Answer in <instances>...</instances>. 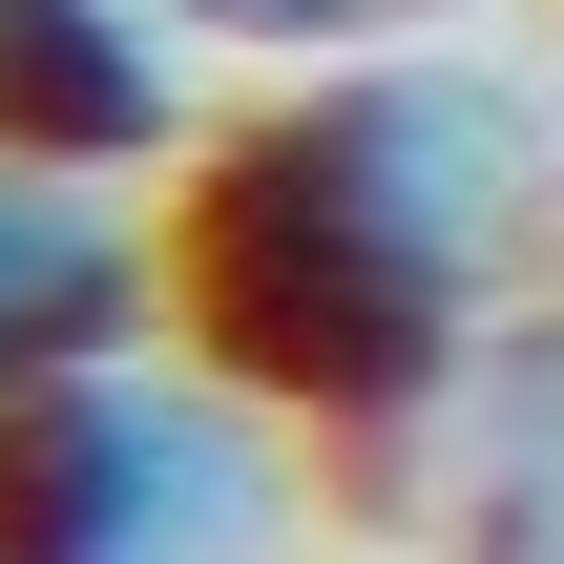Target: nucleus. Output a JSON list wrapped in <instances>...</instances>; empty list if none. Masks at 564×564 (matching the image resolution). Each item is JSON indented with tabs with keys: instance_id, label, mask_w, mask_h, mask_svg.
I'll use <instances>...</instances> for the list:
<instances>
[{
	"instance_id": "7ed1b4c3",
	"label": "nucleus",
	"mask_w": 564,
	"mask_h": 564,
	"mask_svg": "<svg viewBox=\"0 0 564 564\" xmlns=\"http://www.w3.org/2000/svg\"><path fill=\"white\" fill-rule=\"evenodd\" d=\"M0 147L21 167H188V21L167 0H0Z\"/></svg>"
},
{
	"instance_id": "f03ea898",
	"label": "nucleus",
	"mask_w": 564,
	"mask_h": 564,
	"mask_svg": "<svg viewBox=\"0 0 564 564\" xmlns=\"http://www.w3.org/2000/svg\"><path fill=\"white\" fill-rule=\"evenodd\" d=\"M0 564H293V460L251 377L84 356L0 398Z\"/></svg>"
},
{
	"instance_id": "39448f33",
	"label": "nucleus",
	"mask_w": 564,
	"mask_h": 564,
	"mask_svg": "<svg viewBox=\"0 0 564 564\" xmlns=\"http://www.w3.org/2000/svg\"><path fill=\"white\" fill-rule=\"evenodd\" d=\"M188 42H230V63H377V42H419L440 0H167Z\"/></svg>"
},
{
	"instance_id": "423d86ee",
	"label": "nucleus",
	"mask_w": 564,
	"mask_h": 564,
	"mask_svg": "<svg viewBox=\"0 0 564 564\" xmlns=\"http://www.w3.org/2000/svg\"><path fill=\"white\" fill-rule=\"evenodd\" d=\"M481 564H564V523H502V544H481Z\"/></svg>"
},
{
	"instance_id": "20e7f679",
	"label": "nucleus",
	"mask_w": 564,
	"mask_h": 564,
	"mask_svg": "<svg viewBox=\"0 0 564 564\" xmlns=\"http://www.w3.org/2000/svg\"><path fill=\"white\" fill-rule=\"evenodd\" d=\"M147 335H167V251L126 230V188L0 147V398H42L84 356H147Z\"/></svg>"
},
{
	"instance_id": "f257e3e1",
	"label": "nucleus",
	"mask_w": 564,
	"mask_h": 564,
	"mask_svg": "<svg viewBox=\"0 0 564 564\" xmlns=\"http://www.w3.org/2000/svg\"><path fill=\"white\" fill-rule=\"evenodd\" d=\"M544 209V105L502 63L377 42V63H293V105H251L230 147H188L167 209V335L209 377H251L272 419H440L481 377V293Z\"/></svg>"
}]
</instances>
